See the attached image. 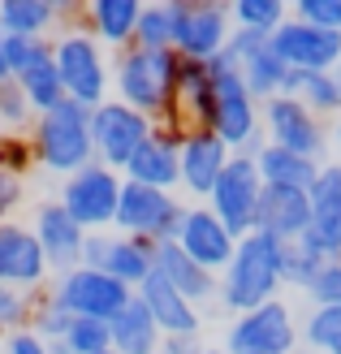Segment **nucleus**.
<instances>
[{"label":"nucleus","instance_id":"obj_1","mask_svg":"<svg viewBox=\"0 0 341 354\" xmlns=\"http://www.w3.org/2000/svg\"><path fill=\"white\" fill-rule=\"evenodd\" d=\"M281 286H285V242L259 234V229L238 238V251L221 272V307L233 315H246L273 303Z\"/></svg>","mask_w":341,"mask_h":354},{"label":"nucleus","instance_id":"obj_2","mask_svg":"<svg viewBox=\"0 0 341 354\" xmlns=\"http://www.w3.org/2000/svg\"><path fill=\"white\" fill-rule=\"evenodd\" d=\"M177 52H147V48H125L113 57V86L117 100L130 104L134 113L151 117L156 126L169 121L173 113V91H177Z\"/></svg>","mask_w":341,"mask_h":354},{"label":"nucleus","instance_id":"obj_3","mask_svg":"<svg viewBox=\"0 0 341 354\" xmlns=\"http://www.w3.org/2000/svg\"><path fill=\"white\" fill-rule=\"evenodd\" d=\"M30 147H35V165L48 169V173L74 177V173H82L86 165H95L91 109H86V104L65 100L61 109L35 117V126H30Z\"/></svg>","mask_w":341,"mask_h":354},{"label":"nucleus","instance_id":"obj_4","mask_svg":"<svg viewBox=\"0 0 341 354\" xmlns=\"http://www.w3.org/2000/svg\"><path fill=\"white\" fill-rule=\"evenodd\" d=\"M52 61L61 69V82H65V95L74 104H86V109H100L109 100V86H113V61H109V48H104L86 22H65L61 35L52 39Z\"/></svg>","mask_w":341,"mask_h":354},{"label":"nucleus","instance_id":"obj_5","mask_svg":"<svg viewBox=\"0 0 341 354\" xmlns=\"http://www.w3.org/2000/svg\"><path fill=\"white\" fill-rule=\"evenodd\" d=\"M212 65V134L229 143L233 156H255L268 138L259 126V100L246 91L242 74L233 69L225 57L208 61Z\"/></svg>","mask_w":341,"mask_h":354},{"label":"nucleus","instance_id":"obj_6","mask_svg":"<svg viewBox=\"0 0 341 354\" xmlns=\"http://www.w3.org/2000/svg\"><path fill=\"white\" fill-rule=\"evenodd\" d=\"M186 207L177 194L169 190H151V186H138V182H125L121 186V207H117V234L125 238H142V242H177L182 234V221H186Z\"/></svg>","mask_w":341,"mask_h":354},{"label":"nucleus","instance_id":"obj_7","mask_svg":"<svg viewBox=\"0 0 341 354\" xmlns=\"http://www.w3.org/2000/svg\"><path fill=\"white\" fill-rule=\"evenodd\" d=\"M233 13L216 0H173V52L182 61H216L229 48Z\"/></svg>","mask_w":341,"mask_h":354},{"label":"nucleus","instance_id":"obj_8","mask_svg":"<svg viewBox=\"0 0 341 354\" xmlns=\"http://www.w3.org/2000/svg\"><path fill=\"white\" fill-rule=\"evenodd\" d=\"M121 186H125V177L117 169H104L95 160L82 173H74V177L61 182V207L86 229V234H109V229L117 225Z\"/></svg>","mask_w":341,"mask_h":354},{"label":"nucleus","instance_id":"obj_9","mask_svg":"<svg viewBox=\"0 0 341 354\" xmlns=\"http://www.w3.org/2000/svg\"><path fill=\"white\" fill-rule=\"evenodd\" d=\"M48 294L57 298L69 315H82V320H104V324H113L117 315L134 303V290L130 286H121V281H113L109 272H100V268H86V263L61 272L57 281H52Z\"/></svg>","mask_w":341,"mask_h":354},{"label":"nucleus","instance_id":"obj_10","mask_svg":"<svg viewBox=\"0 0 341 354\" xmlns=\"http://www.w3.org/2000/svg\"><path fill=\"white\" fill-rule=\"evenodd\" d=\"M302 346V328L294 324V311L273 298L246 315H233V324L225 333L229 354H294Z\"/></svg>","mask_w":341,"mask_h":354},{"label":"nucleus","instance_id":"obj_11","mask_svg":"<svg viewBox=\"0 0 341 354\" xmlns=\"http://www.w3.org/2000/svg\"><path fill=\"white\" fill-rule=\"evenodd\" d=\"M156 134V121L134 113L121 100H104L100 109H91V138H95V160L104 169H125L134 160V151Z\"/></svg>","mask_w":341,"mask_h":354},{"label":"nucleus","instance_id":"obj_12","mask_svg":"<svg viewBox=\"0 0 341 354\" xmlns=\"http://www.w3.org/2000/svg\"><path fill=\"white\" fill-rule=\"evenodd\" d=\"M259 199H264V177L255 169V156H233L229 169L221 173L216 190H212L208 207L225 221V229L233 238H246V234H255Z\"/></svg>","mask_w":341,"mask_h":354},{"label":"nucleus","instance_id":"obj_13","mask_svg":"<svg viewBox=\"0 0 341 354\" xmlns=\"http://www.w3.org/2000/svg\"><path fill=\"white\" fill-rule=\"evenodd\" d=\"M259 126H264V138L281 151L307 156V160L324 156V126H320V117L294 95H277V100L259 104Z\"/></svg>","mask_w":341,"mask_h":354},{"label":"nucleus","instance_id":"obj_14","mask_svg":"<svg viewBox=\"0 0 341 354\" xmlns=\"http://www.w3.org/2000/svg\"><path fill=\"white\" fill-rule=\"evenodd\" d=\"M273 52L298 69V74H333L341 61V35L337 30H320L311 22H298V17H285V22L268 35Z\"/></svg>","mask_w":341,"mask_h":354},{"label":"nucleus","instance_id":"obj_15","mask_svg":"<svg viewBox=\"0 0 341 354\" xmlns=\"http://www.w3.org/2000/svg\"><path fill=\"white\" fill-rule=\"evenodd\" d=\"M86 268H100L109 272L121 286L138 290L142 281L156 272V242H142V238H125L117 229L109 234H86V251H82Z\"/></svg>","mask_w":341,"mask_h":354},{"label":"nucleus","instance_id":"obj_16","mask_svg":"<svg viewBox=\"0 0 341 354\" xmlns=\"http://www.w3.org/2000/svg\"><path fill=\"white\" fill-rule=\"evenodd\" d=\"M48 281H52V263L39 238H35V229L17 221L0 225V286L30 294V290H44Z\"/></svg>","mask_w":341,"mask_h":354},{"label":"nucleus","instance_id":"obj_17","mask_svg":"<svg viewBox=\"0 0 341 354\" xmlns=\"http://www.w3.org/2000/svg\"><path fill=\"white\" fill-rule=\"evenodd\" d=\"M182 143H186L182 130L156 126V134L134 151V160L121 169V177L125 182H138V186H151V190L177 194V186H182Z\"/></svg>","mask_w":341,"mask_h":354},{"label":"nucleus","instance_id":"obj_18","mask_svg":"<svg viewBox=\"0 0 341 354\" xmlns=\"http://www.w3.org/2000/svg\"><path fill=\"white\" fill-rule=\"evenodd\" d=\"M177 246L199 263V268H208V272H225L229 268V259H233V251H238V238L225 229V221L212 212L208 203H194V207H186V221H182V234H177Z\"/></svg>","mask_w":341,"mask_h":354},{"label":"nucleus","instance_id":"obj_19","mask_svg":"<svg viewBox=\"0 0 341 354\" xmlns=\"http://www.w3.org/2000/svg\"><path fill=\"white\" fill-rule=\"evenodd\" d=\"M30 229H35V238H39V246H44V255H48V263H52V272H57V277L82 263L86 229L61 207V199H52V203H39V207H35Z\"/></svg>","mask_w":341,"mask_h":354},{"label":"nucleus","instance_id":"obj_20","mask_svg":"<svg viewBox=\"0 0 341 354\" xmlns=\"http://www.w3.org/2000/svg\"><path fill=\"white\" fill-rule=\"evenodd\" d=\"M229 160H233L229 143H221L212 130H190L182 143V190L194 194V199H212Z\"/></svg>","mask_w":341,"mask_h":354},{"label":"nucleus","instance_id":"obj_21","mask_svg":"<svg viewBox=\"0 0 341 354\" xmlns=\"http://www.w3.org/2000/svg\"><path fill=\"white\" fill-rule=\"evenodd\" d=\"M255 229L268 234V238H277V242H285V246L298 242V238H307V229H311V190L264 186Z\"/></svg>","mask_w":341,"mask_h":354},{"label":"nucleus","instance_id":"obj_22","mask_svg":"<svg viewBox=\"0 0 341 354\" xmlns=\"http://www.w3.org/2000/svg\"><path fill=\"white\" fill-rule=\"evenodd\" d=\"M134 294H138V303L151 311V320L160 324L165 337H199V328H203L199 307H194L186 294H177L160 272H151Z\"/></svg>","mask_w":341,"mask_h":354},{"label":"nucleus","instance_id":"obj_23","mask_svg":"<svg viewBox=\"0 0 341 354\" xmlns=\"http://www.w3.org/2000/svg\"><path fill=\"white\" fill-rule=\"evenodd\" d=\"M307 238L329 259H341V165H324L311 186V229Z\"/></svg>","mask_w":341,"mask_h":354},{"label":"nucleus","instance_id":"obj_24","mask_svg":"<svg viewBox=\"0 0 341 354\" xmlns=\"http://www.w3.org/2000/svg\"><path fill=\"white\" fill-rule=\"evenodd\" d=\"M13 82H17V91L26 95L35 117L61 109V104L69 100L65 95V82H61V69H57V61H52V39H44L39 48H35V57L13 74Z\"/></svg>","mask_w":341,"mask_h":354},{"label":"nucleus","instance_id":"obj_25","mask_svg":"<svg viewBox=\"0 0 341 354\" xmlns=\"http://www.w3.org/2000/svg\"><path fill=\"white\" fill-rule=\"evenodd\" d=\"M156 272L165 277L177 294H186L194 307L208 303V298H221V277L199 268V263H194L177 242H160L156 246Z\"/></svg>","mask_w":341,"mask_h":354},{"label":"nucleus","instance_id":"obj_26","mask_svg":"<svg viewBox=\"0 0 341 354\" xmlns=\"http://www.w3.org/2000/svg\"><path fill=\"white\" fill-rule=\"evenodd\" d=\"M138 13L142 5L138 0H91L82 9L86 17V30L109 48V52H125L134 48V30H138Z\"/></svg>","mask_w":341,"mask_h":354},{"label":"nucleus","instance_id":"obj_27","mask_svg":"<svg viewBox=\"0 0 341 354\" xmlns=\"http://www.w3.org/2000/svg\"><path fill=\"white\" fill-rule=\"evenodd\" d=\"M78 13L69 0H0V30L22 39H48V30Z\"/></svg>","mask_w":341,"mask_h":354},{"label":"nucleus","instance_id":"obj_28","mask_svg":"<svg viewBox=\"0 0 341 354\" xmlns=\"http://www.w3.org/2000/svg\"><path fill=\"white\" fill-rule=\"evenodd\" d=\"M255 169L264 177V186H290V190H311L315 177H320V160H307V156H294V151H281L273 143H264L255 151Z\"/></svg>","mask_w":341,"mask_h":354},{"label":"nucleus","instance_id":"obj_29","mask_svg":"<svg viewBox=\"0 0 341 354\" xmlns=\"http://www.w3.org/2000/svg\"><path fill=\"white\" fill-rule=\"evenodd\" d=\"M160 342H165V333H160L151 311L134 294V303L113 320V350L117 354H160Z\"/></svg>","mask_w":341,"mask_h":354},{"label":"nucleus","instance_id":"obj_30","mask_svg":"<svg viewBox=\"0 0 341 354\" xmlns=\"http://www.w3.org/2000/svg\"><path fill=\"white\" fill-rule=\"evenodd\" d=\"M285 95L302 100L315 117H341V82H337V74H298V69H290Z\"/></svg>","mask_w":341,"mask_h":354},{"label":"nucleus","instance_id":"obj_31","mask_svg":"<svg viewBox=\"0 0 341 354\" xmlns=\"http://www.w3.org/2000/svg\"><path fill=\"white\" fill-rule=\"evenodd\" d=\"M134 48L173 52V0L142 5V13H138V30H134Z\"/></svg>","mask_w":341,"mask_h":354},{"label":"nucleus","instance_id":"obj_32","mask_svg":"<svg viewBox=\"0 0 341 354\" xmlns=\"http://www.w3.org/2000/svg\"><path fill=\"white\" fill-rule=\"evenodd\" d=\"M324 263H329V255L320 251L311 238L290 242V246H285V286H294V290L307 294L311 281L320 277V268H324Z\"/></svg>","mask_w":341,"mask_h":354},{"label":"nucleus","instance_id":"obj_33","mask_svg":"<svg viewBox=\"0 0 341 354\" xmlns=\"http://www.w3.org/2000/svg\"><path fill=\"white\" fill-rule=\"evenodd\" d=\"M302 346L315 354H341V307H311L302 320Z\"/></svg>","mask_w":341,"mask_h":354},{"label":"nucleus","instance_id":"obj_34","mask_svg":"<svg viewBox=\"0 0 341 354\" xmlns=\"http://www.w3.org/2000/svg\"><path fill=\"white\" fill-rule=\"evenodd\" d=\"M229 13H233V30H259V35H273L290 17L281 0H233Z\"/></svg>","mask_w":341,"mask_h":354},{"label":"nucleus","instance_id":"obj_35","mask_svg":"<svg viewBox=\"0 0 341 354\" xmlns=\"http://www.w3.org/2000/svg\"><path fill=\"white\" fill-rule=\"evenodd\" d=\"M61 342L74 350V354H104V350H113V324L74 315V324H69V333H65Z\"/></svg>","mask_w":341,"mask_h":354},{"label":"nucleus","instance_id":"obj_36","mask_svg":"<svg viewBox=\"0 0 341 354\" xmlns=\"http://www.w3.org/2000/svg\"><path fill=\"white\" fill-rule=\"evenodd\" d=\"M35 113L26 95L17 91V82H0V134H30Z\"/></svg>","mask_w":341,"mask_h":354},{"label":"nucleus","instance_id":"obj_37","mask_svg":"<svg viewBox=\"0 0 341 354\" xmlns=\"http://www.w3.org/2000/svg\"><path fill=\"white\" fill-rule=\"evenodd\" d=\"M69 324H74V315H69L52 294H44L39 307H35V315H30V333H35V337H44V342H61L65 333H69Z\"/></svg>","mask_w":341,"mask_h":354},{"label":"nucleus","instance_id":"obj_38","mask_svg":"<svg viewBox=\"0 0 341 354\" xmlns=\"http://www.w3.org/2000/svg\"><path fill=\"white\" fill-rule=\"evenodd\" d=\"M30 169H35L30 134H0V173H9V177H26Z\"/></svg>","mask_w":341,"mask_h":354},{"label":"nucleus","instance_id":"obj_39","mask_svg":"<svg viewBox=\"0 0 341 354\" xmlns=\"http://www.w3.org/2000/svg\"><path fill=\"white\" fill-rule=\"evenodd\" d=\"M30 315H35V307H30V294H22V290H9V286H0V333H22V328H30Z\"/></svg>","mask_w":341,"mask_h":354},{"label":"nucleus","instance_id":"obj_40","mask_svg":"<svg viewBox=\"0 0 341 354\" xmlns=\"http://www.w3.org/2000/svg\"><path fill=\"white\" fill-rule=\"evenodd\" d=\"M307 298H311V307H341V259H329L324 268H320Z\"/></svg>","mask_w":341,"mask_h":354},{"label":"nucleus","instance_id":"obj_41","mask_svg":"<svg viewBox=\"0 0 341 354\" xmlns=\"http://www.w3.org/2000/svg\"><path fill=\"white\" fill-rule=\"evenodd\" d=\"M294 17H298V22L320 26V30H337L341 35V0H298Z\"/></svg>","mask_w":341,"mask_h":354},{"label":"nucleus","instance_id":"obj_42","mask_svg":"<svg viewBox=\"0 0 341 354\" xmlns=\"http://www.w3.org/2000/svg\"><path fill=\"white\" fill-rule=\"evenodd\" d=\"M22 203V177L0 173V225H9V212Z\"/></svg>","mask_w":341,"mask_h":354},{"label":"nucleus","instance_id":"obj_43","mask_svg":"<svg viewBox=\"0 0 341 354\" xmlns=\"http://www.w3.org/2000/svg\"><path fill=\"white\" fill-rule=\"evenodd\" d=\"M5 354H48V342L35 337L30 328H22V333H9L5 337Z\"/></svg>","mask_w":341,"mask_h":354},{"label":"nucleus","instance_id":"obj_44","mask_svg":"<svg viewBox=\"0 0 341 354\" xmlns=\"http://www.w3.org/2000/svg\"><path fill=\"white\" fill-rule=\"evenodd\" d=\"M199 337H165L160 342V354H199Z\"/></svg>","mask_w":341,"mask_h":354},{"label":"nucleus","instance_id":"obj_45","mask_svg":"<svg viewBox=\"0 0 341 354\" xmlns=\"http://www.w3.org/2000/svg\"><path fill=\"white\" fill-rule=\"evenodd\" d=\"M48 354H74V350H69L65 342H48Z\"/></svg>","mask_w":341,"mask_h":354},{"label":"nucleus","instance_id":"obj_46","mask_svg":"<svg viewBox=\"0 0 341 354\" xmlns=\"http://www.w3.org/2000/svg\"><path fill=\"white\" fill-rule=\"evenodd\" d=\"M199 354H229V350H225V346H203Z\"/></svg>","mask_w":341,"mask_h":354},{"label":"nucleus","instance_id":"obj_47","mask_svg":"<svg viewBox=\"0 0 341 354\" xmlns=\"http://www.w3.org/2000/svg\"><path fill=\"white\" fill-rule=\"evenodd\" d=\"M333 138H337V143H341V117H337V126H333Z\"/></svg>","mask_w":341,"mask_h":354},{"label":"nucleus","instance_id":"obj_48","mask_svg":"<svg viewBox=\"0 0 341 354\" xmlns=\"http://www.w3.org/2000/svg\"><path fill=\"white\" fill-rule=\"evenodd\" d=\"M294 354H315V350H311V346H298V350H294Z\"/></svg>","mask_w":341,"mask_h":354},{"label":"nucleus","instance_id":"obj_49","mask_svg":"<svg viewBox=\"0 0 341 354\" xmlns=\"http://www.w3.org/2000/svg\"><path fill=\"white\" fill-rule=\"evenodd\" d=\"M333 74H337V82H341V61H337V69H333Z\"/></svg>","mask_w":341,"mask_h":354},{"label":"nucleus","instance_id":"obj_50","mask_svg":"<svg viewBox=\"0 0 341 354\" xmlns=\"http://www.w3.org/2000/svg\"><path fill=\"white\" fill-rule=\"evenodd\" d=\"M104 354H117V350H104Z\"/></svg>","mask_w":341,"mask_h":354}]
</instances>
